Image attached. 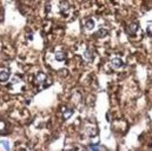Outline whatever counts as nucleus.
Returning <instances> with one entry per match:
<instances>
[{
  "label": "nucleus",
  "mask_w": 152,
  "mask_h": 151,
  "mask_svg": "<svg viewBox=\"0 0 152 151\" xmlns=\"http://www.w3.org/2000/svg\"><path fill=\"white\" fill-rule=\"evenodd\" d=\"M85 27H86L87 30H92V29L94 27V21H93L92 19H87V20L85 21Z\"/></svg>",
  "instance_id": "nucleus-9"
},
{
  "label": "nucleus",
  "mask_w": 152,
  "mask_h": 151,
  "mask_svg": "<svg viewBox=\"0 0 152 151\" xmlns=\"http://www.w3.org/2000/svg\"><path fill=\"white\" fill-rule=\"evenodd\" d=\"M72 113H73V110H72V109H64V111H63V117H64L65 119H67V118H70V117L72 116Z\"/></svg>",
  "instance_id": "nucleus-8"
},
{
  "label": "nucleus",
  "mask_w": 152,
  "mask_h": 151,
  "mask_svg": "<svg viewBox=\"0 0 152 151\" xmlns=\"http://www.w3.org/2000/svg\"><path fill=\"white\" fill-rule=\"evenodd\" d=\"M111 64H112V66H113L114 69H119V67L124 66V63H123L119 58H113V59L111 60Z\"/></svg>",
  "instance_id": "nucleus-5"
},
{
  "label": "nucleus",
  "mask_w": 152,
  "mask_h": 151,
  "mask_svg": "<svg viewBox=\"0 0 152 151\" xmlns=\"http://www.w3.org/2000/svg\"><path fill=\"white\" fill-rule=\"evenodd\" d=\"M138 27H139V26H138V23H132V24L129 25L127 31H129L130 34H136L137 31H138Z\"/></svg>",
  "instance_id": "nucleus-3"
},
{
  "label": "nucleus",
  "mask_w": 152,
  "mask_h": 151,
  "mask_svg": "<svg viewBox=\"0 0 152 151\" xmlns=\"http://www.w3.org/2000/svg\"><path fill=\"white\" fill-rule=\"evenodd\" d=\"M56 59L57 60H59V62H63V60H65V58H66V53L64 52V51H58V52H56Z\"/></svg>",
  "instance_id": "nucleus-6"
},
{
  "label": "nucleus",
  "mask_w": 152,
  "mask_h": 151,
  "mask_svg": "<svg viewBox=\"0 0 152 151\" xmlns=\"http://www.w3.org/2000/svg\"><path fill=\"white\" fill-rule=\"evenodd\" d=\"M6 130V124L5 122H0V133H5L4 131Z\"/></svg>",
  "instance_id": "nucleus-11"
},
{
  "label": "nucleus",
  "mask_w": 152,
  "mask_h": 151,
  "mask_svg": "<svg viewBox=\"0 0 152 151\" xmlns=\"http://www.w3.org/2000/svg\"><path fill=\"white\" fill-rule=\"evenodd\" d=\"M59 8H60V12H61L64 15H66V14L69 13V11H70V5H69V2H67L66 0H60V2H59Z\"/></svg>",
  "instance_id": "nucleus-1"
},
{
  "label": "nucleus",
  "mask_w": 152,
  "mask_h": 151,
  "mask_svg": "<svg viewBox=\"0 0 152 151\" xmlns=\"http://www.w3.org/2000/svg\"><path fill=\"white\" fill-rule=\"evenodd\" d=\"M107 33H109V31H107L106 29H99V30L97 31V33H96V37L104 38L105 36H107Z\"/></svg>",
  "instance_id": "nucleus-7"
},
{
  "label": "nucleus",
  "mask_w": 152,
  "mask_h": 151,
  "mask_svg": "<svg viewBox=\"0 0 152 151\" xmlns=\"http://www.w3.org/2000/svg\"><path fill=\"white\" fill-rule=\"evenodd\" d=\"M88 149H91V150H99V149H103V148H99V147H96V145H90Z\"/></svg>",
  "instance_id": "nucleus-13"
},
{
  "label": "nucleus",
  "mask_w": 152,
  "mask_h": 151,
  "mask_svg": "<svg viewBox=\"0 0 152 151\" xmlns=\"http://www.w3.org/2000/svg\"><path fill=\"white\" fill-rule=\"evenodd\" d=\"M0 145H2L6 150H8V149H10V144H8L7 142H0Z\"/></svg>",
  "instance_id": "nucleus-12"
},
{
  "label": "nucleus",
  "mask_w": 152,
  "mask_h": 151,
  "mask_svg": "<svg viewBox=\"0 0 152 151\" xmlns=\"http://www.w3.org/2000/svg\"><path fill=\"white\" fill-rule=\"evenodd\" d=\"M84 58H85L86 60L91 62V60L93 59V53H92L90 50H86V51H85V53H84Z\"/></svg>",
  "instance_id": "nucleus-10"
},
{
  "label": "nucleus",
  "mask_w": 152,
  "mask_h": 151,
  "mask_svg": "<svg viewBox=\"0 0 152 151\" xmlns=\"http://www.w3.org/2000/svg\"><path fill=\"white\" fill-rule=\"evenodd\" d=\"M46 81V75L44 72H38L34 78V84L36 85H42Z\"/></svg>",
  "instance_id": "nucleus-2"
},
{
  "label": "nucleus",
  "mask_w": 152,
  "mask_h": 151,
  "mask_svg": "<svg viewBox=\"0 0 152 151\" xmlns=\"http://www.w3.org/2000/svg\"><path fill=\"white\" fill-rule=\"evenodd\" d=\"M10 79V72L7 70H0V81L5 83Z\"/></svg>",
  "instance_id": "nucleus-4"
}]
</instances>
